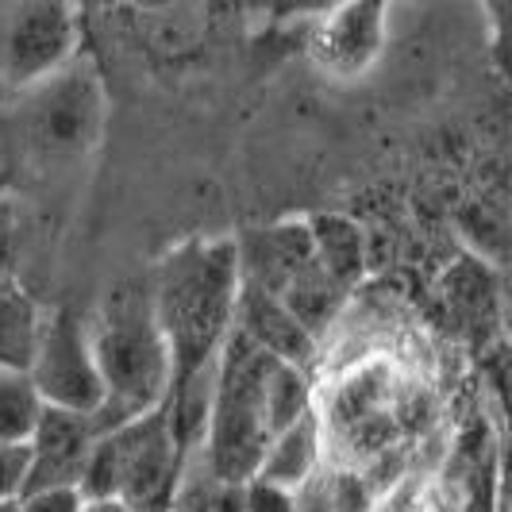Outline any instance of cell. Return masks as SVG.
<instances>
[{"instance_id": "cell-1", "label": "cell", "mask_w": 512, "mask_h": 512, "mask_svg": "<svg viewBox=\"0 0 512 512\" xmlns=\"http://www.w3.org/2000/svg\"><path fill=\"white\" fill-rule=\"evenodd\" d=\"M151 301L162 335L170 343L174 359V385H170V416L193 459L205 443L208 401H212V378L216 362L235 332L239 312V243L235 235H197L170 247L151 270Z\"/></svg>"}, {"instance_id": "cell-2", "label": "cell", "mask_w": 512, "mask_h": 512, "mask_svg": "<svg viewBox=\"0 0 512 512\" xmlns=\"http://www.w3.org/2000/svg\"><path fill=\"white\" fill-rule=\"evenodd\" d=\"M89 328L104 378V405L93 416L97 436L166 405L174 385V359L154 316L151 282L120 285Z\"/></svg>"}, {"instance_id": "cell-3", "label": "cell", "mask_w": 512, "mask_h": 512, "mask_svg": "<svg viewBox=\"0 0 512 512\" xmlns=\"http://www.w3.org/2000/svg\"><path fill=\"white\" fill-rule=\"evenodd\" d=\"M278 355L258 347L243 328H235L220 351L201 459L216 482H251L270 447V409L266 382Z\"/></svg>"}, {"instance_id": "cell-4", "label": "cell", "mask_w": 512, "mask_h": 512, "mask_svg": "<svg viewBox=\"0 0 512 512\" xmlns=\"http://www.w3.org/2000/svg\"><path fill=\"white\" fill-rule=\"evenodd\" d=\"M189 462L170 405H158L124 428L97 436L81 497H120L135 512H174Z\"/></svg>"}, {"instance_id": "cell-5", "label": "cell", "mask_w": 512, "mask_h": 512, "mask_svg": "<svg viewBox=\"0 0 512 512\" xmlns=\"http://www.w3.org/2000/svg\"><path fill=\"white\" fill-rule=\"evenodd\" d=\"M104 120L101 77L89 62H70L47 81L24 89L20 124L24 139L43 154H85Z\"/></svg>"}, {"instance_id": "cell-6", "label": "cell", "mask_w": 512, "mask_h": 512, "mask_svg": "<svg viewBox=\"0 0 512 512\" xmlns=\"http://www.w3.org/2000/svg\"><path fill=\"white\" fill-rule=\"evenodd\" d=\"M74 0H20L0 31V81L16 93L47 81L77 58Z\"/></svg>"}, {"instance_id": "cell-7", "label": "cell", "mask_w": 512, "mask_h": 512, "mask_svg": "<svg viewBox=\"0 0 512 512\" xmlns=\"http://www.w3.org/2000/svg\"><path fill=\"white\" fill-rule=\"evenodd\" d=\"M31 382L54 409L97 416L104 405V378L93 328L77 316L74 308H58L43 324L39 355L31 362Z\"/></svg>"}, {"instance_id": "cell-8", "label": "cell", "mask_w": 512, "mask_h": 512, "mask_svg": "<svg viewBox=\"0 0 512 512\" xmlns=\"http://www.w3.org/2000/svg\"><path fill=\"white\" fill-rule=\"evenodd\" d=\"M389 0H339L308 35V58L335 81L362 77L385 47Z\"/></svg>"}, {"instance_id": "cell-9", "label": "cell", "mask_w": 512, "mask_h": 512, "mask_svg": "<svg viewBox=\"0 0 512 512\" xmlns=\"http://www.w3.org/2000/svg\"><path fill=\"white\" fill-rule=\"evenodd\" d=\"M93 443H97L93 416L47 405L39 424H35V432H31V482H27V493L81 489Z\"/></svg>"}, {"instance_id": "cell-10", "label": "cell", "mask_w": 512, "mask_h": 512, "mask_svg": "<svg viewBox=\"0 0 512 512\" xmlns=\"http://www.w3.org/2000/svg\"><path fill=\"white\" fill-rule=\"evenodd\" d=\"M235 328L255 339L258 347H266L270 355L289 362H301L308 366L312 359V343L316 335L308 332L305 324L293 316V308L285 305L282 297L258 289V285H247L239 289V312H235Z\"/></svg>"}, {"instance_id": "cell-11", "label": "cell", "mask_w": 512, "mask_h": 512, "mask_svg": "<svg viewBox=\"0 0 512 512\" xmlns=\"http://www.w3.org/2000/svg\"><path fill=\"white\" fill-rule=\"evenodd\" d=\"M320 466H324V424H320V416L312 409L297 424H289V428H282L278 436L270 439L255 478L301 489Z\"/></svg>"}, {"instance_id": "cell-12", "label": "cell", "mask_w": 512, "mask_h": 512, "mask_svg": "<svg viewBox=\"0 0 512 512\" xmlns=\"http://www.w3.org/2000/svg\"><path fill=\"white\" fill-rule=\"evenodd\" d=\"M47 316L27 297L20 285L0 282V370H24L31 374V362L39 355Z\"/></svg>"}, {"instance_id": "cell-13", "label": "cell", "mask_w": 512, "mask_h": 512, "mask_svg": "<svg viewBox=\"0 0 512 512\" xmlns=\"http://www.w3.org/2000/svg\"><path fill=\"white\" fill-rule=\"evenodd\" d=\"M312 228V239H316V255L320 262L328 266L335 282L343 285H355L362 274V235L355 224H347L343 216H312L308 220Z\"/></svg>"}, {"instance_id": "cell-14", "label": "cell", "mask_w": 512, "mask_h": 512, "mask_svg": "<svg viewBox=\"0 0 512 512\" xmlns=\"http://www.w3.org/2000/svg\"><path fill=\"white\" fill-rule=\"evenodd\" d=\"M266 409H270V432H274V436L316 409V405H312L308 366L289 362V359H274L270 382H266Z\"/></svg>"}, {"instance_id": "cell-15", "label": "cell", "mask_w": 512, "mask_h": 512, "mask_svg": "<svg viewBox=\"0 0 512 512\" xmlns=\"http://www.w3.org/2000/svg\"><path fill=\"white\" fill-rule=\"evenodd\" d=\"M47 409L43 393L24 370H0V439H31L39 416Z\"/></svg>"}, {"instance_id": "cell-16", "label": "cell", "mask_w": 512, "mask_h": 512, "mask_svg": "<svg viewBox=\"0 0 512 512\" xmlns=\"http://www.w3.org/2000/svg\"><path fill=\"white\" fill-rule=\"evenodd\" d=\"M31 482V439H0V505L24 501Z\"/></svg>"}, {"instance_id": "cell-17", "label": "cell", "mask_w": 512, "mask_h": 512, "mask_svg": "<svg viewBox=\"0 0 512 512\" xmlns=\"http://www.w3.org/2000/svg\"><path fill=\"white\" fill-rule=\"evenodd\" d=\"M24 251V212L16 197H0V282L12 278V266Z\"/></svg>"}, {"instance_id": "cell-18", "label": "cell", "mask_w": 512, "mask_h": 512, "mask_svg": "<svg viewBox=\"0 0 512 512\" xmlns=\"http://www.w3.org/2000/svg\"><path fill=\"white\" fill-rule=\"evenodd\" d=\"M243 501H247V512H297V489L251 478L243 486Z\"/></svg>"}, {"instance_id": "cell-19", "label": "cell", "mask_w": 512, "mask_h": 512, "mask_svg": "<svg viewBox=\"0 0 512 512\" xmlns=\"http://www.w3.org/2000/svg\"><path fill=\"white\" fill-rule=\"evenodd\" d=\"M489 31H493V54L501 70L512 77V0H482Z\"/></svg>"}, {"instance_id": "cell-20", "label": "cell", "mask_w": 512, "mask_h": 512, "mask_svg": "<svg viewBox=\"0 0 512 512\" xmlns=\"http://www.w3.org/2000/svg\"><path fill=\"white\" fill-rule=\"evenodd\" d=\"M81 505V489H39L24 497V512H81Z\"/></svg>"}, {"instance_id": "cell-21", "label": "cell", "mask_w": 512, "mask_h": 512, "mask_svg": "<svg viewBox=\"0 0 512 512\" xmlns=\"http://www.w3.org/2000/svg\"><path fill=\"white\" fill-rule=\"evenodd\" d=\"M81 512H135L131 505H124L120 497H85Z\"/></svg>"}, {"instance_id": "cell-22", "label": "cell", "mask_w": 512, "mask_h": 512, "mask_svg": "<svg viewBox=\"0 0 512 512\" xmlns=\"http://www.w3.org/2000/svg\"><path fill=\"white\" fill-rule=\"evenodd\" d=\"M0 512H24V501H4Z\"/></svg>"}]
</instances>
